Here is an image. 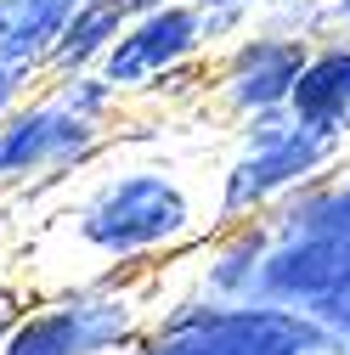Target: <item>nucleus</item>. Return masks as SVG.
<instances>
[{"mask_svg": "<svg viewBox=\"0 0 350 355\" xmlns=\"http://www.w3.org/2000/svg\"><path fill=\"white\" fill-rule=\"evenodd\" d=\"M192 220L187 198L164 175H119L102 192H91L74 209V232L85 248H97L108 259H130L147 254L169 237H181V226Z\"/></svg>", "mask_w": 350, "mask_h": 355, "instance_id": "f257e3e1", "label": "nucleus"}, {"mask_svg": "<svg viewBox=\"0 0 350 355\" xmlns=\"http://www.w3.org/2000/svg\"><path fill=\"white\" fill-rule=\"evenodd\" d=\"M322 327L288 310H192L142 355H322Z\"/></svg>", "mask_w": 350, "mask_h": 355, "instance_id": "f03ea898", "label": "nucleus"}, {"mask_svg": "<svg viewBox=\"0 0 350 355\" xmlns=\"http://www.w3.org/2000/svg\"><path fill=\"white\" fill-rule=\"evenodd\" d=\"M260 293H272L283 304H299L305 322H328L350 333V243L344 237H305L272 254L254 277Z\"/></svg>", "mask_w": 350, "mask_h": 355, "instance_id": "7ed1b4c3", "label": "nucleus"}, {"mask_svg": "<svg viewBox=\"0 0 350 355\" xmlns=\"http://www.w3.org/2000/svg\"><path fill=\"white\" fill-rule=\"evenodd\" d=\"M130 316L113 299L97 293H68L57 304L23 310L12 333L0 338V355H108L124 338Z\"/></svg>", "mask_w": 350, "mask_h": 355, "instance_id": "20e7f679", "label": "nucleus"}, {"mask_svg": "<svg viewBox=\"0 0 350 355\" xmlns=\"http://www.w3.org/2000/svg\"><path fill=\"white\" fill-rule=\"evenodd\" d=\"M97 147V124L62 102H17L0 119V181H28L46 169H74Z\"/></svg>", "mask_w": 350, "mask_h": 355, "instance_id": "39448f33", "label": "nucleus"}, {"mask_svg": "<svg viewBox=\"0 0 350 355\" xmlns=\"http://www.w3.org/2000/svg\"><path fill=\"white\" fill-rule=\"evenodd\" d=\"M198 40H203V17L192 6H164V12H147V17H130L124 34L102 57V79L119 91V85H136L147 73H164L169 62H181Z\"/></svg>", "mask_w": 350, "mask_h": 355, "instance_id": "423d86ee", "label": "nucleus"}, {"mask_svg": "<svg viewBox=\"0 0 350 355\" xmlns=\"http://www.w3.org/2000/svg\"><path fill=\"white\" fill-rule=\"evenodd\" d=\"M328 141L317 136V130H272L266 141H260L238 169H232V181H226V214L260 203V198H272L277 187H288L294 175H305L311 164H322Z\"/></svg>", "mask_w": 350, "mask_h": 355, "instance_id": "0eeeda50", "label": "nucleus"}, {"mask_svg": "<svg viewBox=\"0 0 350 355\" xmlns=\"http://www.w3.org/2000/svg\"><path fill=\"white\" fill-rule=\"evenodd\" d=\"M68 12H74L68 0H0V62L12 73L46 62Z\"/></svg>", "mask_w": 350, "mask_h": 355, "instance_id": "6e6552de", "label": "nucleus"}, {"mask_svg": "<svg viewBox=\"0 0 350 355\" xmlns=\"http://www.w3.org/2000/svg\"><path fill=\"white\" fill-rule=\"evenodd\" d=\"M124 6L119 0H79V6L62 17V34H57V46H51V68L57 73H85L91 62L108 57V46L124 34Z\"/></svg>", "mask_w": 350, "mask_h": 355, "instance_id": "1a4fd4ad", "label": "nucleus"}, {"mask_svg": "<svg viewBox=\"0 0 350 355\" xmlns=\"http://www.w3.org/2000/svg\"><path fill=\"white\" fill-rule=\"evenodd\" d=\"M305 68V51L288 46V40H260V46H249L238 62H232V102L238 107H272L294 91V79Z\"/></svg>", "mask_w": 350, "mask_h": 355, "instance_id": "9d476101", "label": "nucleus"}, {"mask_svg": "<svg viewBox=\"0 0 350 355\" xmlns=\"http://www.w3.org/2000/svg\"><path fill=\"white\" fill-rule=\"evenodd\" d=\"M294 113H299V130H317V136H328V130L350 113V51H328L317 62H305L294 91H288Z\"/></svg>", "mask_w": 350, "mask_h": 355, "instance_id": "9b49d317", "label": "nucleus"}, {"mask_svg": "<svg viewBox=\"0 0 350 355\" xmlns=\"http://www.w3.org/2000/svg\"><path fill=\"white\" fill-rule=\"evenodd\" d=\"M17 102H23V73H12L6 62H0V119H6Z\"/></svg>", "mask_w": 350, "mask_h": 355, "instance_id": "f8f14e48", "label": "nucleus"}, {"mask_svg": "<svg viewBox=\"0 0 350 355\" xmlns=\"http://www.w3.org/2000/svg\"><path fill=\"white\" fill-rule=\"evenodd\" d=\"M124 17H147V12H164V6H187V0H119Z\"/></svg>", "mask_w": 350, "mask_h": 355, "instance_id": "ddd939ff", "label": "nucleus"}, {"mask_svg": "<svg viewBox=\"0 0 350 355\" xmlns=\"http://www.w3.org/2000/svg\"><path fill=\"white\" fill-rule=\"evenodd\" d=\"M17 316H23V310H17V293H12V288H0V338L12 333V322H17Z\"/></svg>", "mask_w": 350, "mask_h": 355, "instance_id": "4468645a", "label": "nucleus"}, {"mask_svg": "<svg viewBox=\"0 0 350 355\" xmlns=\"http://www.w3.org/2000/svg\"><path fill=\"white\" fill-rule=\"evenodd\" d=\"M339 17H344V23H350V0H344V6H339Z\"/></svg>", "mask_w": 350, "mask_h": 355, "instance_id": "2eb2a0df", "label": "nucleus"}, {"mask_svg": "<svg viewBox=\"0 0 350 355\" xmlns=\"http://www.w3.org/2000/svg\"><path fill=\"white\" fill-rule=\"evenodd\" d=\"M68 6H79V0H68Z\"/></svg>", "mask_w": 350, "mask_h": 355, "instance_id": "dca6fc26", "label": "nucleus"}, {"mask_svg": "<svg viewBox=\"0 0 350 355\" xmlns=\"http://www.w3.org/2000/svg\"><path fill=\"white\" fill-rule=\"evenodd\" d=\"M232 6H238V0H232Z\"/></svg>", "mask_w": 350, "mask_h": 355, "instance_id": "f3484780", "label": "nucleus"}]
</instances>
